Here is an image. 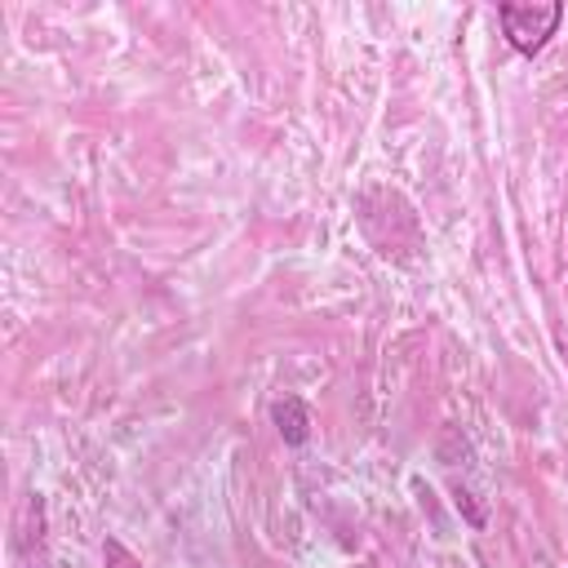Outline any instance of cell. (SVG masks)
Here are the masks:
<instances>
[{"instance_id": "4", "label": "cell", "mask_w": 568, "mask_h": 568, "mask_svg": "<svg viewBox=\"0 0 568 568\" xmlns=\"http://www.w3.org/2000/svg\"><path fill=\"white\" fill-rule=\"evenodd\" d=\"M453 497H457V510H466V524H470V528H484V506H475L466 488H457Z\"/></svg>"}, {"instance_id": "1", "label": "cell", "mask_w": 568, "mask_h": 568, "mask_svg": "<svg viewBox=\"0 0 568 568\" xmlns=\"http://www.w3.org/2000/svg\"><path fill=\"white\" fill-rule=\"evenodd\" d=\"M497 18H501V31H506V40H510V49L515 53H524V58H532V53H541L546 44H550V36L559 31V22H564V4L559 0H501L497 4Z\"/></svg>"}, {"instance_id": "2", "label": "cell", "mask_w": 568, "mask_h": 568, "mask_svg": "<svg viewBox=\"0 0 568 568\" xmlns=\"http://www.w3.org/2000/svg\"><path fill=\"white\" fill-rule=\"evenodd\" d=\"M271 422H275V430H280V439H284L288 448H302V444L311 439V408H306L297 395H280V399L271 404Z\"/></svg>"}, {"instance_id": "3", "label": "cell", "mask_w": 568, "mask_h": 568, "mask_svg": "<svg viewBox=\"0 0 568 568\" xmlns=\"http://www.w3.org/2000/svg\"><path fill=\"white\" fill-rule=\"evenodd\" d=\"M102 559H106V568H142V559H138L120 537H106V541H102Z\"/></svg>"}]
</instances>
